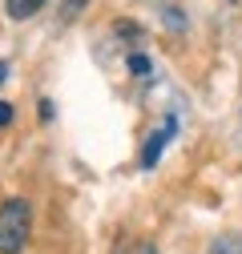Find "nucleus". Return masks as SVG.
<instances>
[{
  "label": "nucleus",
  "mask_w": 242,
  "mask_h": 254,
  "mask_svg": "<svg viewBox=\"0 0 242 254\" xmlns=\"http://www.w3.org/2000/svg\"><path fill=\"white\" fill-rule=\"evenodd\" d=\"M206 254H242V234H234V230L218 234L214 242H210V250H206Z\"/></svg>",
  "instance_id": "4"
},
{
  "label": "nucleus",
  "mask_w": 242,
  "mask_h": 254,
  "mask_svg": "<svg viewBox=\"0 0 242 254\" xmlns=\"http://www.w3.org/2000/svg\"><path fill=\"white\" fill-rule=\"evenodd\" d=\"M129 73H133V77H149V57H145V53H133V57H129Z\"/></svg>",
  "instance_id": "5"
},
{
  "label": "nucleus",
  "mask_w": 242,
  "mask_h": 254,
  "mask_svg": "<svg viewBox=\"0 0 242 254\" xmlns=\"http://www.w3.org/2000/svg\"><path fill=\"white\" fill-rule=\"evenodd\" d=\"M45 4H49V0H4V12L12 20H28V16H37Z\"/></svg>",
  "instance_id": "3"
},
{
  "label": "nucleus",
  "mask_w": 242,
  "mask_h": 254,
  "mask_svg": "<svg viewBox=\"0 0 242 254\" xmlns=\"http://www.w3.org/2000/svg\"><path fill=\"white\" fill-rule=\"evenodd\" d=\"M89 4V0H65V8H60V20H73V16H81V8Z\"/></svg>",
  "instance_id": "7"
},
{
  "label": "nucleus",
  "mask_w": 242,
  "mask_h": 254,
  "mask_svg": "<svg viewBox=\"0 0 242 254\" xmlns=\"http://www.w3.org/2000/svg\"><path fill=\"white\" fill-rule=\"evenodd\" d=\"M166 24H174V28H182V24H186V20H182V12H174V8H170V12H166Z\"/></svg>",
  "instance_id": "9"
},
{
  "label": "nucleus",
  "mask_w": 242,
  "mask_h": 254,
  "mask_svg": "<svg viewBox=\"0 0 242 254\" xmlns=\"http://www.w3.org/2000/svg\"><path fill=\"white\" fill-rule=\"evenodd\" d=\"M174 133H178V121H174V117H166L158 129L145 137V145H141V170H154V166H158V157H162V149L170 145V137H174Z\"/></svg>",
  "instance_id": "2"
},
{
  "label": "nucleus",
  "mask_w": 242,
  "mask_h": 254,
  "mask_svg": "<svg viewBox=\"0 0 242 254\" xmlns=\"http://www.w3.org/2000/svg\"><path fill=\"white\" fill-rule=\"evenodd\" d=\"M113 28H117V37H129V41H141V24H133V20H117Z\"/></svg>",
  "instance_id": "6"
},
{
  "label": "nucleus",
  "mask_w": 242,
  "mask_h": 254,
  "mask_svg": "<svg viewBox=\"0 0 242 254\" xmlns=\"http://www.w3.org/2000/svg\"><path fill=\"white\" fill-rule=\"evenodd\" d=\"M8 77V65H4V61H0V81H4Z\"/></svg>",
  "instance_id": "10"
},
{
  "label": "nucleus",
  "mask_w": 242,
  "mask_h": 254,
  "mask_svg": "<svg viewBox=\"0 0 242 254\" xmlns=\"http://www.w3.org/2000/svg\"><path fill=\"white\" fill-rule=\"evenodd\" d=\"M4 125H12V105L0 101V129H4Z\"/></svg>",
  "instance_id": "8"
},
{
  "label": "nucleus",
  "mask_w": 242,
  "mask_h": 254,
  "mask_svg": "<svg viewBox=\"0 0 242 254\" xmlns=\"http://www.w3.org/2000/svg\"><path fill=\"white\" fill-rule=\"evenodd\" d=\"M33 234V206L24 198H8L0 206V254H20Z\"/></svg>",
  "instance_id": "1"
}]
</instances>
